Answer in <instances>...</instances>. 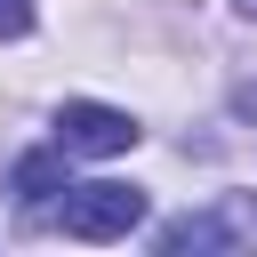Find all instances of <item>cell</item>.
I'll list each match as a JSON object with an SVG mask.
<instances>
[{"instance_id": "obj_2", "label": "cell", "mask_w": 257, "mask_h": 257, "mask_svg": "<svg viewBox=\"0 0 257 257\" xmlns=\"http://www.w3.org/2000/svg\"><path fill=\"white\" fill-rule=\"evenodd\" d=\"M56 145L64 153H88V161H112V153L137 145V120L112 112V104H64L56 112Z\"/></svg>"}, {"instance_id": "obj_4", "label": "cell", "mask_w": 257, "mask_h": 257, "mask_svg": "<svg viewBox=\"0 0 257 257\" xmlns=\"http://www.w3.org/2000/svg\"><path fill=\"white\" fill-rule=\"evenodd\" d=\"M32 32V0H0V40H24Z\"/></svg>"}, {"instance_id": "obj_3", "label": "cell", "mask_w": 257, "mask_h": 257, "mask_svg": "<svg viewBox=\"0 0 257 257\" xmlns=\"http://www.w3.org/2000/svg\"><path fill=\"white\" fill-rule=\"evenodd\" d=\"M48 193H64V145H56V153H24V161H16V201H24V209H40Z\"/></svg>"}, {"instance_id": "obj_5", "label": "cell", "mask_w": 257, "mask_h": 257, "mask_svg": "<svg viewBox=\"0 0 257 257\" xmlns=\"http://www.w3.org/2000/svg\"><path fill=\"white\" fill-rule=\"evenodd\" d=\"M241 8H249V16H257V0H241Z\"/></svg>"}, {"instance_id": "obj_1", "label": "cell", "mask_w": 257, "mask_h": 257, "mask_svg": "<svg viewBox=\"0 0 257 257\" xmlns=\"http://www.w3.org/2000/svg\"><path fill=\"white\" fill-rule=\"evenodd\" d=\"M145 225V193L137 185H64V233L72 241H120Z\"/></svg>"}]
</instances>
